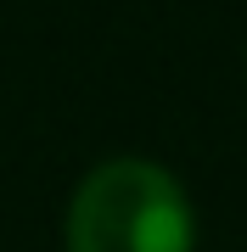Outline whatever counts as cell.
<instances>
[{
  "instance_id": "cell-1",
  "label": "cell",
  "mask_w": 247,
  "mask_h": 252,
  "mask_svg": "<svg viewBox=\"0 0 247 252\" xmlns=\"http://www.w3.org/2000/svg\"><path fill=\"white\" fill-rule=\"evenodd\" d=\"M197 213L185 185L152 157H107L73 185L68 252H191Z\"/></svg>"
}]
</instances>
